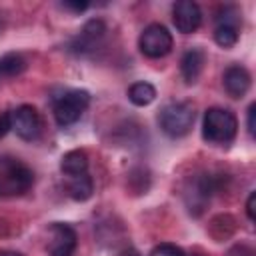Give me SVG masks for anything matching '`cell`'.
<instances>
[{
  "mask_svg": "<svg viewBox=\"0 0 256 256\" xmlns=\"http://www.w3.org/2000/svg\"><path fill=\"white\" fill-rule=\"evenodd\" d=\"M34 182L32 170L18 158H0V196H20Z\"/></svg>",
  "mask_w": 256,
  "mask_h": 256,
  "instance_id": "obj_2",
  "label": "cell"
},
{
  "mask_svg": "<svg viewBox=\"0 0 256 256\" xmlns=\"http://www.w3.org/2000/svg\"><path fill=\"white\" fill-rule=\"evenodd\" d=\"M148 256H184L182 248H178L176 244H170V242H162L158 246L152 248V252Z\"/></svg>",
  "mask_w": 256,
  "mask_h": 256,
  "instance_id": "obj_18",
  "label": "cell"
},
{
  "mask_svg": "<svg viewBox=\"0 0 256 256\" xmlns=\"http://www.w3.org/2000/svg\"><path fill=\"white\" fill-rule=\"evenodd\" d=\"M104 34H106V24L100 18H92V20H88L82 26L80 34L72 42V50L74 52H82V54L84 52H92L100 44V40L104 38Z\"/></svg>",
  "mask_w": 256,
  "mask_h": 256,
  "instance_id": "obj_10",
  "label": "cell"
},
{
  "mask_svg": "<svg viewBox=\"0 0 256 256\" xmlns=\"http://www.w3.org/2000/svg\"><path fill=\"white\" fill-rule=\"evenodd\" d=\"M228 256H254V250H252L250 246H244V244H240V246H234V248H230Z\"/></svg>",
  "mask_w": 256,
  "mask_h": 256,
  "instance_id": "obj_19",
  "label": "cell"
},
{
  "mask_svg": "<svg viewBox=\"0 0 256 256\" xmlns=\"http://www.w3.org/2000/svg\"><path fill=\"white\" fill-rule=\"evenodd\" d=\"M60 170L66 176H78L88 170V156L84 150H70L60 160Z\"/></svg>",
  "mask_w": 256,
  "mask_h": 256,
  "instance_id": "obj_13",
  "label": "cell"
},
{
  "mask_svg": "<svg viewBox=\"0 0 256 256\" xmlns=\"http://www.w3.org/2000/svg\"><path fill=\"white\" fill-rule=\"evenodd\" d=\"M222 82H224V90L228 92V96L242 98L250 88V72L240 64H232L224 70Z\"/></svg>",
  "mask_w": 256,
  "mask_h": 256,
  "instance_id": "obj_11",
  "label": "cell"
},
{
  "mask_svg": "<svg viewBox=\"0 0 256 256\" xmlns=\"http://www.w3.org/2000/svg\"><path fill=\"white\" fill-rule=\"evenodd\" d=\"M238 120L226 108H208L202 120V136L210 144H230L236 138Z\"/></svg>",
  "mask_w": 256,
  "mask_h": 256,
  "instance_id": "obj_1",
  "label": "cell"
},
{
  "mask_svg": "<svg viewBox=\"0 0 256 256\" xmlns=\"http://www.w3.org/2000/svg\"><path fill=\"white\" fill-rule=\"evenodd\" d=\"M62 6L68 10H74V12H84L88 8V2H64Z\"/></svg>",
  "mask_w": 256,
  "mask_h": 256,
  "instance_id": "obj_21",
  "label": "cell"
},
{
  "mask_svg": "<svg viewBox=\"0 0 256 256\" xmlns=\"http://www.w3.org/2000/svg\"><path fill=\"white\" fill-rule=\"evenodd\" d=\"M138 48L148 58H162L172 50V34L162 24H148L138 38Z\"/></svg>",
  "mask_w": 256,
  "mask_h": 256,
  "instance_id": "obj_5",
  "label": "cell"
},
{
  "mask_svg": "<svg viewBox=\"0 0 256 256\" xmlns=\"http://www.w3.org/2000/svg\"><path fill=\"white\" fill-rule=\"evenodd\" d=\"M204 64H206V54L202 48H188L184 54H182V60H180V72H182V78L186 84H194L202 70H204Z\"/></svg>",
  "mask_w": 256,
  "mask_h": 256,
  "instance_id": "obj_12",
  "label": "cell"
},
{
  "mask_svg": "<svg viewBox=\"0 0 256 256\" xmlns=\"http://www.w3.org/2000/svg\"><path fill=\"white\" fill-rule=\"evenodd\" d=\"M66 188H68V194H70L72 200L84 202V200H88V198L92 196V192H94V182H92V178L88 176V172H84V174H78V176H70Z\"/></svg>",
  "mask_w": 256,
  "mask_h": 256,
  "instance_id": "obj_14",
  "label": "cell"
},
{
  "mask_svg": "<svg viewBox=\"0 0 256 256\" xmlns=\"http://www.w3.org/2000/svg\"><path fill=\"white\" fill-rule=\"evenodd\" d=\"M24 68H26V60L16 52H8L0 56V76H16Z\"/></svg>",
  "mask_w": 256,
  "mask_h": 256,
  "instance_id": "obj_16",
  "label": "cell"
},
{
  "mask_svg": "<svg viewBox=\"0 0 256 256\" xmlns=\"http://www.w3.org/2000/svg\"><path fill=\"white\" fill-rule=\"evenodd\" d=\"M76 246H78V236H76V230L70 224L54 222L50 226L48 240H46L48 256H72Z\"/></svg>",
  "mask_w": 256,
  "mask_h": 256,
  "instance_id": "obj_6",
  "label": "cell"
},
{
  "mask_svg": "<svg viewBox=\"0 0 256 256\" xmlns=\"http://www.w3.org/2000/svg\"><path fill=\"white\" fill-rule=\"evenodd\" d=\"M10 128L26 142L36 140L40 136V128H42V122H40L36 108L22 104L16 110H12L10 112Z\"/></svg>",
  "mask_w": 256,
  "mask_h": 256,
  "instance_id": "obj_7",
  "label": "cell"
},
{
  "mask_svg": "<svg viewBox=\"0 0 256 256\" xmlns=\"http://www.w3.org/2000/svg\"><path fill=\"white\" fill-rule=\"evenodd\" d=\"M90 104V94L86 90H68L54 100V120L58 126H70L80 120Z\"/></svg>",
  "mask_w": 256,
  "mask_h": 256,
  "instance_id": "obj_4",
  "label": "cell"
},
{
  "mask_svg": "<svg viewBox=\"0 0 256 256\" xmlns=\"http://www.w3.org/2000/svg\"><path fill=\"white\" fill-rule=\"evenodd\" d=\"M0 256H20V254L18 252H12V250H2Z\"/></svg>",
  "mask_w": 256,
  "mask_h": 256,
  "instance_id": "obj_24",
  "label": "cell"
},
{
  "mask_svg": "<svg viewBox=\"0 0 256 256\" xmlns=\"http://www.w3.org/2000/svg\"><path fill=\"white\" fill-rule=\"evenodd\" d=\"M214 40L222 48H232L238 42V26L216 24V28H214Z\"/></svg>",
  "mask_w": 256,
  "mask_h": 256,
  "instance_id": "obj_17",
  "label": "cell"
},
{
  "mask_svg": "<svg viewBox=\"0 0 256 256\" xmlns=\"http://www.w3.org/2000/svg\"><path fill=\"white\" fill-rule=\"evenodd\" d=\"M254 200H256V194L254 192H250V196H248V200H246V214H248V218L254 222Z\"/></svg>",
  "mask_w": 256,
  "mask_h": 256,
  "instance_id": "obj_22",
  "label": "cell"
},
{
  "mask_svg": "<svg viewBox=\"0 0 256 256\" xmlns=\"http://www.w3.org/2000/svg\"><path fill=\"white\" fill-rule=\"evenodd\" d=\"M156 98V88L148 82H136L128 88V100L134 106H148Z\"/></svg>",
  "mask_w": 256,
  "mask_h": 256,
  "instance_id": "obj_15",
  "label": "cell"
},
{
  "mask_svg": "<svg viewBox=\"0 0 256 256\" xmlns=\"http://www.w3.org/2000/svg\"><path fill=\"white\" fill-rule=\"evenodd\" d=\"M120 256H138V252H134V250H126V252H122Z\"/></svg>",
  "mask_w": 256,
  "mask_h": 256,
  "instance_id": "obj_25",
  "label": "cell"
},
{
  "mask_svg": "<svg viewBox=\"0 0 256 256\" xmlns=\"http://www.w3.org/2000/svg\"><path fill=\"white\" fill-rule=\"evenodd\" d=\"M8 130H12V128H10V112H4V114H0V138H2Z\"/></svg>",
  "mask_w": 256,
  "mask_h": 256,
  "instance_id": "obj_20",
  "label": "cell"
},
{
  "mask_svg": "<svg viewBox=\"0 0 256 256\" xmlns=\"http://www.w3.org/2000/svg\"><path fill=\"white\" fill-rule=\"evenodd\" d=\"M254 112H256V104H250V108H248V132H250V136H254Z\"/></svg>",
  "mask_w": 256,
  "mask_h": 256,
  "instance_id": "obj_23",
  "label": "cell"
},
{
  "mask_svg": "<svg viewBox=\"0 0 256 256\" xmlns=\"http://www.w3.org/2000/svg\"><path fill=\"white\" fill-rule=\"evenodd\" d=\"M192 256H202V254H192Z\"/></svg>",
  "mask_w": 256,
  "mask_h": 256,
  "instance_id": "obj_26",
  "label": "cell"
},
{
  "mask_svg": "<svg viewBox=\"0 0 256 256\" xmlns=\"http://www.w3.org/2000/svg\"><path fill=\"white\" fill-rule=\"evenodd\" d=\"M214 190H216V180L210 174H198L196 178H192L188 182V188H186V194H184L188 210L194 212V214H200Z\"/></svg>",
  "mask_w": 256,
  "mask_h": 256,
  "instance_id": "obj_8",
  "label": "cell"
},
{
  "mask_svg": "<svg viewBox=\"0 0 256 256\" xmlns=\"http://www.w3.org/2000/svg\"><path fill=\"white\" fill-rule=\"evenodd\" d=\"M172 22L178 32L192 34L202 24V10L192 0H180L172 6Z\"/></svg>",
  "mask_w": 256,
  "mask_h": 256,
  "instance_id": "obj_9",
  "label": "cell"
},
{
  "mask_svg": "<svg viewBox=\"0 0 256 256\" xmlns=\"http://www.w3.org/2000/svg\"><path fill=\"white\" fill-rule=\"evenodd\" d=\"M194 108L188 102H168L160 114H158V122L164 134H168L170 138H182L192 130L194 124Z\"/></svg>",
  "mask_w": 256,
  "mask_h": 256,
  "instance_id": "obj_3",
  "label": "cell"
}]
</instances>
